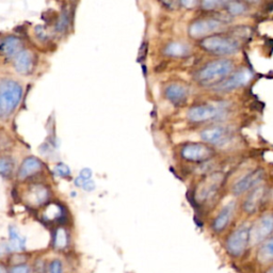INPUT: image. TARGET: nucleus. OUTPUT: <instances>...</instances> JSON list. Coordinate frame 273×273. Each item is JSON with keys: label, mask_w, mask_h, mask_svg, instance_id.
Wrapping results in <instances>:
<instances>
[{"label": "nucleus", "mask_w": 273, "mask_h": 273, "mask_svg": "<svg viewBox=\"0 0 273 273\" xmlns=\"http://www.w3.org/2000/svg\"><path fill=\"white\" fill-rule=\"evenodd\" d=\"M248 28H236L234 32L211 34L200 41V46L205 53L225 58L238 54L242 48V38L248 36Z\"/></svg>", "instance_id": "nucleus-1"}, {"label": "nucleus", "mask_w": 273, "mask_h": 273, "mask_svg": "<svg viewBox=\"0 0 273 273\" xmlns=\"http://www.w3.org/2000/svg\"><path fill=\"white\" fill-rule=\"evenodd\" d=\"M235 70V63L229 58H219L211 60L197 70L194 75V80L201 87L212 88L223 81L227 76H230Z\"/></svg>", "instance_id": "nucleus-2"}, {"label": "nucleus", "mask_w": 273, "mask_h": 273, "mask_svg": "<svg viewBox=\"0 0 273 273\" xmlns=\"http://www.w3.org/2000/svg\"><path fill=\"white\" fill-rule=\"evenodd\" d=\"M226 181V175L222 171L206 173L194 188L193 198L196 203L204 206L216 200Z\"/></svg>", "instance_id": "nucleus-3"}, {"label": "nucleus", "mask_w": 273, "mask_h": 273, "mask_svg": "<svg viewBox=\"0 0 273 273\" xmlns=\"http://www.w3.org/2000/svg\"><path fill=\"white\" fill-rule=\"evenodd\" d=\"M229 114V106L225 103H198L187 111V120L191 124L208 125L212 123L224 122Z\"/></svg>", "instance_id": "nucleus-4"}, {"label": "nucleus", "mask_w": 273, "mask_h": 273, "mask_svg": "<svg viewBox=\"0 0 273 273\" xmlns=\"http://www.w3.org/2000/svg\"><path fill=\"white\" fill-rule=\"evenodd\" d=\"M200 139L217 149L229 148L235 142V131L224 122L212 123L202 127L200 131Z\"/></svg>", "instance_id": "nucleus-5"}, {"label": "nucleus", "mask_w": 273, "mask_h": 273, "mask_svg": "<svg viewBox=\"0 0 273 273\" xmlns=\"http://www.w3.org/2000/svg\"><path fill=\"white\" fill-rule=\"evenodd\" d=\"M217 149L203 141L186 142L179 147V157L187 164L206 165L216 159Z\"/></svg>", "instance_id": "nucleus-6"}, {"label": "nucleus", "mask_w": 273, "mask_h": 273, "mask_svg": "<svg viewBox=\"0 0 273 273\" xmlns=\"http://www.w3.org/2000/svg\"><path fill=\"white\" fill-rule=\"evenodd\" d=\"M23 97V88L13 79L0 81V118H9L15 112Z\"/></svg>", "instance_id": "nucleus-7"}, {"label": "nucleus", "mask_w": 273, "mask_h": 273, "mask_svg": "<svg viewBox=\"0 0 273 273\" xmlns=\"http://www.w3.org/2000/svg\"><path fill=\"white\" fill-rule=\"evenodd\" d=\"M250 229L251 222L240 223L235 226L226 236L224 246L227 254L232 257L240 258L245 254L250 246Z\"/></svg>", "instance_id": "nucleus-8"}, {"label": "nucleus", "mask_w": 273, "mask_h": 273, "mask_svg": "<svg viewBox=\"0 0 273 273\" xmlns=\"http://www.w3.org/2000/svg\"><path fill=\"white\" fill-rule=\"evenodd\" d=\"M266 172L262 168H251L240 173L231 186V193L234 198H242L255 187L263 184Z\"/></svg>", "instance_id": "nucleus-9"}, {"label": "nucleus", "mask_w": 273, "mask_h": 273, "mask_svg": "<svg viewBox=\"0 0 273 273\" xmlns=\"http://www.w3.org/2000/svg\"><path fill=\"white\" fill-rule=\"evenodd\" d=\"M239 204L236 198H233L224 202L210 222L212 233L216 234V235H221V234H224L226 231H229L234 220H235Z\"/></svg>", "instance_id": "nucleus-10"}, {"label": "nucleus", "mask_w": 273, "mask_h": 273, "mask_svg": "<svg viewBox=\"0 0 273 273\" xmlns=\"http://www.w3.org/2000/svg\"><path fill=\"white\" fill-rule=\"evenodd\" d=\"M226 21L223 18L216 16H208L197 18L188 27V34L193 40H202L204 37L209 36L224 27Z\"/></svg>", "instance_id": "nucleus-11"}, {"label": "nucleus", "mask_w": 273, "mask_h": 273, "mask_svg": "<svg viewBox=\"0 0 273 273\" xmlns=\"http://www.w3.org/2000/svg\"><path fill=\"white\" fill-rule=\"evenodd\" d=\"M269 189L265 184L255 187L242 197L243 200L240 204V209L245 216H254L262 210L266 203H268Z\"/></svg>", "instance_id": "nucleus-12"}, {"label": "nucleus", "mask_w": 273, "mask_h": 273, "mask_svg": "<svg viewBox=\"0 0 273 273\" xmlns=\"http://www.w3.org/2000/svg\"><path fill=\"white\" fill-rule=\"evenodd\" d=\"M273 235V211L263 212L251 222L250 246H257Z\"/></svg>", "instance_id": "nucleus-13"}, {"label": "nucleus", "mask_w": 273, "mask_h": 273, "mask_svg": "<svg viewBox=\"0 0 273 273\" xmlns=\"http://www.w3.org/2000/svg\"><path fill=\"white\" fill-rule=\"evenodd\" d=\"M253 79V74L251 70L242 68L240 69L234 70L233 73L227 76L223 81H221L217 86L211 88L213 92L219 94H227L234 92V91L241 89L249 84L250 81Z\"/></svg>", "instance_id": "nucleus-14"}, {"label": "nucleus", "mask_w": 273, "mask_h": 273, "mask_svg": "<svg viewBox=\"0 0 273 273\" xmlns=\"http://www.w3.org/2000/svg\"><path fill=\"white\" fill-rule=\"evenodd\" d=\"M165 96L168 102L174 106H183L189 99V89L185 84L173 82L165 89Z\"/></svg>", "instance_id": "nucleus-15"}, {"label": "nucleus", "mask_w": 273, "mask_h": 273, "mask_svg": "<svg viewBox=\"0 0 273 273\" xmlns=\"http://www.w3.org/2000/svg\"><path fill=\"white\" fill-rule=\"evenodd\" d=\"M49 199V189L47 186L43 184H32L28 187L25 193V200L27 201L30 206L40 207L47 203Z\"/></svg>", "instance_id": "nucleus-16"}, {"label": "nucleus", "mask_w": 273, "mask_h": 273, "mask_svg": "<svg viewBox=\"0 0 273 273\" xmlns=\"http://www.w3.org/2000/svg\"><path fill=\"white\" fill-rule=\"evenodd\" d=\"M13 66L15 70L21 75L30 74L34 66V54L29 50L23 49L17 56L13 58Z\"/></svg>", "instance_id": "nucleus-17"}, {"label": "nucleus", "mask_w": 273, "mask_h": 273, "mask_svg": "<svg viewBox=\"0 0 273 273\" xmlns=\"http://www.w3.org/2000/svg\"><path fill=\"white\" fill-rule=\"evenodd\" d=\"M255 259L262 267H269L273 264V235L257 245Z\"/></svg>", "instance_id": "nucleus-18"}, {"label": "nucleus", "mask_w": 273, "mask_h": 273, "mask_svg": "<svg viewBox=\"0 0 273 273\" xmlns=\"http://www.w3.org/2000/svg\"><path fill=\"white\" fill-rule=\"evenodd\" d=\"M43 162L35 157H27L23 164L19 167L18 178L27 179L29 177L34 176L35 174L40 173L43 170Z\"/></svg>", "instance_id": "nucleus-19"}, {"label": "nucleus", "mask_w": 273, "mask_h": 273, "mask_svg": "<svg viewBox=\"0 0 273 273\" xmlns=\"http://www.w3.org/2000/svg\"><path fill=\"white\" fill-rule=\"evenodd\" d=\"M23 41L17 36H6L0 43V54L6 58H14L23 50Z\"/></svg>", "instance_id": "nucleus-20"}, {"label": "nucleus", "mask_w": 273, "mask_h": 273, "mask_svg": "<svg viewBox=\"0 0 273 273\" xmlns=\"http://www.w3.org/2000/svg\"><path fill=\"white\" fill-rule=\"evenodd\" d=\"M190 51L191 49L188 44L179 41H173L166 45L164 48V55L169 58H185L189 56Z\"/></svg>", "instance_id": "nucleus-21"}, {"label": "nucleus", "mask_w": 273, "mask_h": 273, "mask_svg": "<svg viewBox=\"0 0 273 273\" xmlns=\"http://www.w3.org/2000/svg\"><path fill=\"white\" fill-rule=\"evenodd\" d=\"M226 12L230 16H240L248 12V3L243 0H229L226 2Z\"/></svg>", "instance_id": "nucleus-22"}, {"label": "nucleus", "mask_w": 273, "mask_h": 273, "mask_svg": "<svg viewBox=\"0 0 273 273\" xmlns=\"http://www.w3.org/2000/svg\"><path fill=\"white\" fill-rule=\"evenodd\" d=\"M26 240L25 238L17 232L16 229H11L10 231V240L8 243V248L11 252H19L25 249Z\"/></svg>", "instance_id": "nucleus-23"}, {"label": "nucleus", "mask_w": 273, "mask_h": 273, "mask_svg": "<svg viewBox=\"0 0 273 273\" xmlns=\"http://www.w3.org/2000/svg\"><path fill=\"white\" fill-rule=\"evenodd\" d=\"M15 170V161L10 156L0 157V175L3 177H11Z\"/></svg>", "instance_id": "nucleus-24"}, {"label": "nucleus", "mask_w": 273, "mask_h": 273, "mask_svg": "<svg viewBox=\"0 0 273 273\" xmlns=\"http://www.w3.org/2000/svg\"><path fill=\"white\" fill-rule=\"evenodd\" d=\"M69 243V236L68 233L66 229L63 227H58L55 233V238H54V245L55 248L58 250H63L66 249Z\"/></svg>", "instance_id": "nucleus-25"}, {"label": "nucleus", "mask_w": 273, "mask_h": 273, "mask_svg": "<svg viewBox=\"0 0 273 273\" xmlns=\"http://www.w3.org/2000/svg\"><path fill=\"white\" fill-rule=\"evenodd\" d=\"M201 8L205 11H213L222 3V0H200Z\"/></svg>", "instance_id": "nucleus-26"}, {"label": "nucleus", "mask_w": 273, "mask_h": 273, "mask_svg": "<svg viewBox=\"0 0 273 273\" xmlns=\"http://www.w3.org/2000/svg\"><path fill=\"white\" fill-rule=\"evenodd\" d=\"M47 272L48 273H63L64 272L63 263L60 261V259H53V261H51L47 266Z\"/></svg>", "instance_id": "nucleus-27"}, {"label": "nucleus", "mask_w": 273, "mask_h": 273, "mask_svg": "<svg viewBox=\"0 0 273 273\" xmlns=\"http://www.w3.org/2000/svg\"><path fill=\"white\" fill-rule=\"evenodd\" d=\"M55 172L59 175V176L63 178H68L70 176V170L69 168L64 164H58L55 168Z\"/></svg>", "instance_id": "nucleus-28"}, {"label": "nucleus", "mask_w": 273, "mask_h": 273, "mask_svg": "<svg viewBox=\"0 0 273 273\" xmlns=\"http://www.w3.org/2000/svg\"><path fill=\"white\" fill-rule=\"evenodd\" d=\"M9 273H32V269L27 264H17L13 266Z\"/></svg>", "instance_id": "nucleus-29"}, {"label": "nucleus", "mask_w": 273, "mask_h": 273, "mask_svg": "<svg viewBox=\"0 0 273 273\" xmlns=\"http://www.w3.org/2000/svg\"><path fill=\"white\" fill-rule=\"evenodd\" d=\"M68 11H63L57 24L58 31H64L68 27Z\"/></svg>", "instance_id": "nucleus-30"}, {"label": "nucleus", "mask_w": 273, "mask_h": 273, "mask_svg": "<svg viewBox=\"0 0 273 273\" xmlns=\"http://www.w3.org/2000/svg\"><path fill=\"white\" fill-rule=\"evenodd\" d=\"M160 2L168 10H176L180 5L179 0H160Z\"/></svg>", "instance_id": "nucleus-31"}, {"label": "nucleus", "mask_w": 273, "mask_h": 273, "mask_svg": "<svg viewBox=\"0 0 273 273\" xmlns=\"http://www.w3.org/2000/svg\"><path fill=\"white\" fill-rule=\"evenodd\" d=\"M179 2H180V5L184 6L185 9L192 10L198 5L200 0H179Z\"/></svg>", "instance_id": "nucleus-32"}, {"label": "nucleus", "mask_w": 273, "mask_h": 273, "mask_svg": "<svg viewBox=\"0 0 273 273\" xmlns=\"http://www.w3.org/2000/svg\"><path fill=\"white\" fill-rule=\"evenodd\" d=\"M79 177L81 179H83V180L91 179V177H92V171H91L89 168H84V169H82V170L80 171Z\"/></svg>", "instance_id": "nucleus-33"}, {"label": "nucleus", "mask_w": 273, "mask_h": 273, "mask_svg": "<svg viewBox=\"0 0 273 273\" xmlns=\"http://www.w3.org/2000/svg\"><path fill=\"white\" fill-rule=\"evenodd\" d=\"M273 204V190H269V196H268V203Z\"/></svg>", "instance_id": "nucleus-34"}, {"label": "nucleus", "mask_w": 273, "mask_h": 273, "mask_svg": "<svg viewBox=\"0 0 273 273\" xmlns=\"http://www.w3.org/2000/svg\"><path fill=\"white\" fill-rule=\"evenodd\" d=\"M0 273H8V271L5 270V268L3 267L1 264H0Z\"/></svg>", "instance_id": "nucleus-35"}, {"label": "nucleus", "mask_w": 273, "mask_h": 273, "mask_svg": "<svg viewBox=\"0 0 273 273\" xmlns=\"http://www.w3.org/2000/svg\"><path fill=\"white\" fill-rule=\"evenodd\" d=\"M266 273H273V264L269 266L268 269H267V271H266Z\"/></svg>", "instance_id": "nucleus-36"}]
</instances>
